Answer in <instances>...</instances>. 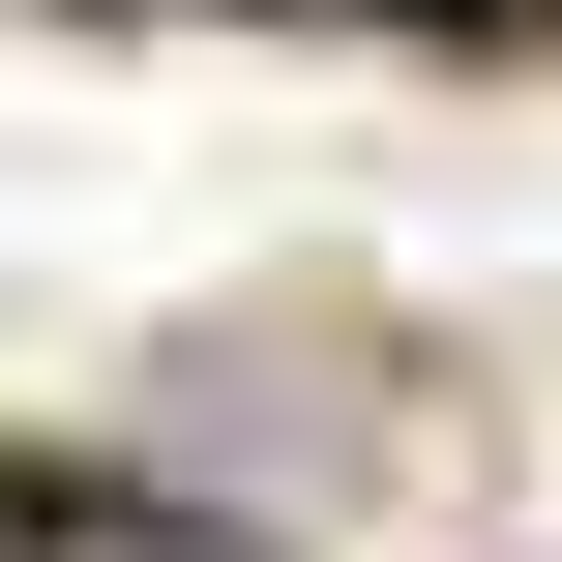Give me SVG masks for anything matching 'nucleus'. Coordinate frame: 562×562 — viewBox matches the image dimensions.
Instances as JSON below:
<instances>
[{
    "label": "nucleus",
    "mask_w": 562,
    "mask_h": 562,
    "mask_svg": "<svg viewBox=\"0 0 562 562\" xmlns=\"http://www.w3.org/2000/svg\"><path fill=\"white\" fill-rule=\"evenodd\" d=\"M30 562H237V533H178V504H59Z\"/></svg>",
    "instance_id": "obj_1"
},
{
    "label": "nucleus",
    "mask_w": 562,
    "mask_h": 562,
    "mask_svg": "<svg viewBox=\"0 0 562 562\" xmlns=\"http://www.w3.org/2000/svg\"><path fill=\"white\" fill-rule=\"evenodd\" d=\"M415 30H562V0H415Z\"/></svg>",
    "instance_id": "obj_2"
}]
</instances>
